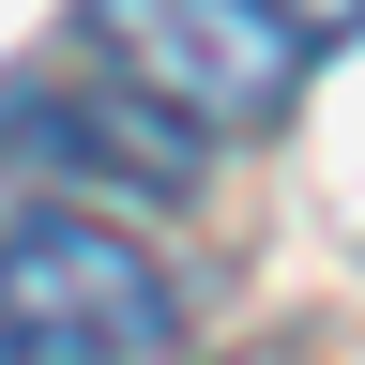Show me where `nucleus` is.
Listing matches in <instances>:
<instances>
[{
    "instance_id": "1",
    "label": "nucleus",
    "mask_w": 365,
    "mask_h": 365,
    "mask_svg": "<svg viewBox=\"0 0 365 365\" xmlns=\"http://www.w3.org/2000/svg\"><path fill=\"white\" fill-rule=\"evenodd\" d=\"M168 335H182V289L153 244H122L107 213L46 198V182L0 213V350L16 365H153Z\"/></svg>"
},
{
    "instance_id": "2",
    "label": "nucleus",
    "mask_w": 365,
    "mask_h": 365,
    "mask_svg": "<svg viewBox=\"0 0 365 365\" xmlns=\"http://www.w3.org/2000/svg\"><path fill=\"white\" fill-rule=\"evenodd\" d=\"M76 46L137 91H168L182 122L213 137H259L289 122V91L319 76V31L289 0H76Z\"/></svg>"
},
{
    "instance_id": "3",
    "label": "nucleus",
    "mask_w": 365,
    "mask_h": 365,
    "mask_svg": "<svg viewBox=\"0 0 365 365\" xmlns=\"http://www.w3.org/2000/svg\"><path fill=\"white\" fill-rule=\"evenodd\" d=\"M198 153L213 122H182L137 76H16V168H61V198H198Z\"/></svg>"
},
{
    "instance_id": "4",
    "label": "nucleus",
    "mask_w": 365,
    "mask_h": 365,
    "mask_svg": "<svg viewBox=\"0 0 365 365\" xmlns=\"http://www.w3.org/2000/svg\"><path fill=\"white\" fill-rule=\"evenodd\" d=\"M289 16H304L319 46H335V31H365V0H289Z\"/></svg>"
}]
</instances>
